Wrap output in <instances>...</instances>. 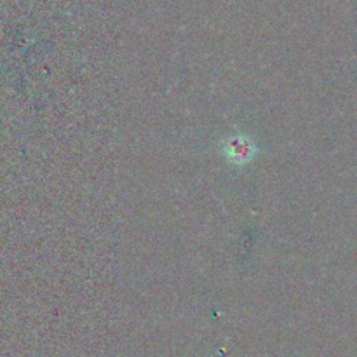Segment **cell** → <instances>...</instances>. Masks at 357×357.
Masks as SVG:
<instances>
[{"label": "cell", "mask_w": 357, "mask_h": 357, "mask_svg": "<svg viewBox=\"0 0 357 357\" xmlns=\"http://www.w3.org/2000/svg\"><path fill=\"white\" fill-rule=\"evenodd\" d=\"M225 153L232 162L244 164L248 162V160L253 159V155L257 153V149L253 146L251 139L237 136V138H232L229 143H227Z\"/></svg>", "instance_id": "6da1fadb"}]
</instances>
